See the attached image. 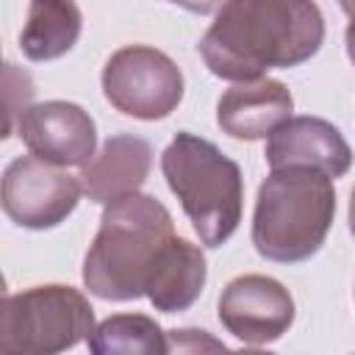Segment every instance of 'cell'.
I'll use <instances>...</instances> for the list:
<instances>
[{
	"label": "cell",
	"instance_id": "obj_7",
	"mask_svg": "<svg viewBox=\"0 0 355 355\" xmlns=\"http://www.w3.org/2000/svg\"><path fill=\"white\" fill-rule=\"evenodd\" d=\"M80 194V178L33 153L14 158L3 172V211L14 225L28 230H50L67 222Z\"/></svg>",
	"mask_w": 355,
	"mask_h": 355
},
{
	"label": "cell",
	"instance_id": "obj_5",
	"mask_svg": "<svg viewBox=\"0 0 355 355\" xmlns=\"http://www.w3.org/2000/svg\"><path fill=\"white\" fill-rule=\"evenodd\" d=\"M92 330V302L64 283L6 294L0 305V352L6 355H55L86 341Z\"/></svg>",
	"mask_w": 355,
	"mask_h": 355
},
{
	"label": "cell",
	"instance_id": "obj_16",
	"mask_svg": "<svg viewBox=\"0 0 355 355\" xmlns=\"http://www.w3.org/2000/svg\"><path fill=\"white\" fill-rule=\"evenodd\" d=\"M169 3L180 6V8L191 11V14H214V11H219L227 0H169Z\"/></svg>",
	"mask_w": 355,
	"mask_h": 355
},
{
	"label": "cell",
	"instance_id": "obj_8",
	"mask_svg": "<svg viewBox=\"0 0 355 355\" xmlns=\"http://www.w3.org/2000/svg\"><path fill=\"white\" fill-rule=\"evenodd\" d=\"M216 313L236 341L247 347H266L288 333L297 305L280 280L269 275H239L222 288Z\"/></svg>",
	"mask_w": 355,
	"mask_h": 355
},
{
	"label": "cell",
	"instance_id": "obj_4",
	"mask_svg": "<svg viewBox=\"0 0 355 355\" xmlns=\"http://www.w3.org/2000/svg\"><path fill=\"white\" fill-rule=\"evenodd\" d=\"M161 172L205 247L216 250L239 230L244 211L241 166L214 141L178 130L161 153Z\"/></svg>",
	"mask_w": 355,
	"mask_h": 355
},
{
	"label": "cell",
	"instance_id": "obj_1",
	"mask_svg": "<svg viewBox=\"0 0 355 355\" xmlns=\"http://www.w3.org/2000/svg\"><path fill=\"white\" fill-rule=\"evenodd\" d=\"M324 44V17L313 0H227L197 50L208 72L233 83L311 61Z\"/></svg>",
	"mask_w": 355,
	"mask_h": 355
},
{
	"label": "cell",
	"instance_id": "obj_17",
	"mask_svg": "<svg viewBox=\"0 0 355 355\" xmlns=\"http://www.w3.org/2000/svg\"><path fill=\"white\" fill-rule=\"evenodd\" d=\"M344 44H347V55H349V61L355 67V17H352V22L344 31Z\"/></svg>",
	"mask_w": 355,
	"mask_h": 355
},
{
	"label": "cell",
	"instance_id": "obj_10",
	"mask_svg": "<svg viewBox=\"0 0 355 355\" xmlns=\"http://www.w3.org/2000/svg\"><path fill=\"white\" fill-rule=\"evenodd\" d=\"M266 164L275 166H316L330 178H341L352 166V150L344 133L322 116H288L280 122L263 150Z\"/></svg>",
	"mask_w": 355,
	"mask_h": 355
},
{
	"label": "cell",
	"instance_id": "obj_19",
	"mask_svg": "<svg viewBox=\"0 0 355 355\" xmlns=\"http://www.w3.org/2000/svg\"><path fill=\"white\" fill-rule=\"evenodd\" d=\"M349 230H352V236H355V189H352V194H349Z\"/></svg>",
	"mask_w": 355,
	"mask_h": 355
},
{
	"label": "cell",
	"instance_id": "obj_9",
	"mask_svg": "<svg viewBox=\"0 0 355 355\" xmlns=\"http://www.w3.org/2000/svg\"><path fill=\"white\" fill-rule=\"evenodd\" d=\"M14 133L42 161L55 166H86L97 153V128L92 114L69 100L31 103Z\"/></svg>",
	"mask_w": 355,
	"mask_h": 355
},
{
	"label": "cell",
	"instance_id": "obj_14",
	"mask_svg": "<svg viewBox=\"0 0 355 355\" xmlns=\"http://www.w3.org/2000/svg\"><path fill=\"white\" fill-rule=\"evenodd\" d=\"M83 31V14L75 0H31L19 31L22 55L31 61H55L67 55Z\"/></svg>",
	"mask_w": 355,
	"mask_h": 355
},
{
	"label": "cell",
	"instance_id": "obj_15",
	"mask_svg": "<svg viewBox=\"0 0 355 355\" xmlns=\"http://www.w3.org/2000/svg\"><path fill=\"white\" fill-rule=\"evenodd\" d=\"M94 355H164L169 352V333L147 313H114L103 319L86 338Z\"/></svg>",
	"mask_w": 355,
	"mask_h": 355
},
{
	"label": "cell",
	"instance_id": "obj_6",
	"mask_svg": "<svg viewBox=\"0 0 355 355\" xmlns=\"http://www.w3.org/2000/svg\"><path fill=\"white\" fill-rule=\"evenodd\" d=\"M100 83L111 108L141 122L166 119L186 92L180 67L150 44H125L114 50L103 67Z\"/></svg>",
	"mask_w": 355,
	"mask_h": 355
},
{
	"label": "cell",
	"instance_id": "obj_12",
	"mask_svg": "<svg viewBox=\"0 0 355 355\" xmlns=\"http://www.w3.org/2000/svg\"><path fill=\"white\" fill-rule=\"evenodd\" d=\"M153 169V147L147 139L133 133L108 136L100 153L80 166V186L89 202H111L116 197L139 191Z\"/></svg>",
	"mask_w": 355,
	"mask_h": 355
},
{
	"label": "cell",
	"instance_id": "obj_18",
	"mask_svg": "<svg viewBox=\"0 0 355 355\" xmlns=\"http://www.w3.org/2000/svg\"><path fill=\"white\" fill-rule=\"evenodd\" d=\"M338 6H341V11H344L349 19L355 17V0H338Z\"/></svg>",
	"mask_w": 355,
	"mask_h": 355
},
{
	"label": "cell",
	"instance_id": "obj_13",
	"mask_svg": "<svg viewBox=\"0 0 355 355\" xmlns=\"http://www.w3.org/2000/svg\"><path fill=\"white\" fill-rule=\"evenodd\" d=\"M208 266L202 250L180 236H172L155 255L144 280V297L161 313L189 311L205 288Z\"/></svg>",
	"mask_w": 355,
	"mask_h": 355
},
{
	"label": "cell",
	"instance_id": "obj_3",
	"mask_svg": "<svg viewBox=\"0 0 355 355\" xmlns=\"http://www.w3.org/2000/svg\"><path fill=\"white\" fill-rule=\"evenodd\" d=\"M336 216L333 178L316 166H275L258 186L252 247L275 263H300L319 252Z\"/></svg>",
	"mask_w": 355,
	"mask_h": 355
},
{
	"label": "cell",
	"instance_id": "obj_2",
	"mask_svg": "<svg viewBox=\"0 0 355 355\" xmlns=\"http://www.w3.org/2000/svg\"><path fill=\"white\" fill-rule=\"evenodd\" d=\"M172 236V214L153 194L133 191L105 202L97 236L83 258V286L108 302L144 297L150 266Z\"/></svg>",
	"mask_w": 355,
	"mask_h": 355
},
{
	"label": "cell",
	"instance_id": "obj_11",
	"mask_svg": "<svg viewBox=\"0 0 355 355\" xmlns=\"http://www.w3.org/2000/svg\"><path fill=\"white\" fill-rule=\"evenodd\" d=\"M294 111V97L283 80L258 78L230 86L216 103V125L239 141H261L286 122Z\"/></svg>",
	"mask_w": 355,
	"mask_h": 355
}]
</instances>
